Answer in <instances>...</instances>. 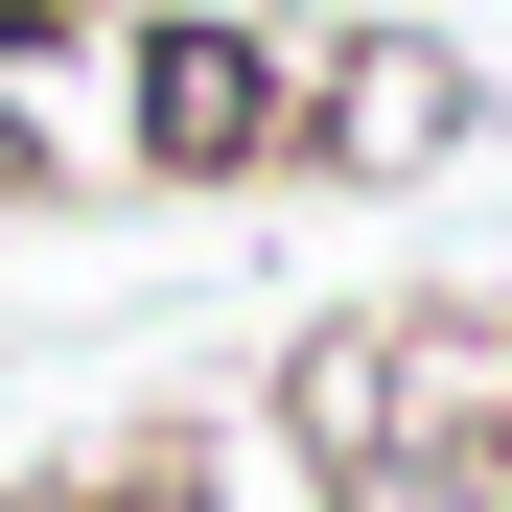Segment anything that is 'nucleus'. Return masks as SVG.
Segmentation results:
<instances>
[{
  "mask_svg": "<svg viewBox=\"0 0 512 512\" xmlns=\"http://www.w3.org/2000/svg\"><path fill=\"white\" fill-rule=\"evenodd\" d=\"M94 512H233V489H210V443H187V419H163V443H117V466H94Z\"/></svg>",
  "mask_w": 512,
  "mask_h": 512,
  "instance_id": "nucleus-5",
  "label": "nucleus"
},
{
  "mask_svg": "<svg viewBox=\"0 0 512 512\" xmlns=\"http://www.w3.org/2000/svg\"><path fill=\"white\" fill-rule=\"evenodd\" d=\"M0 512H94V466H24V489H0Z\"/></svg>",
  "mask_w": 512,
  "mask_h": 512,
  "instance_id": "nucleus-7",
  "label": "nucleus"
},
{
  "mask_svg": "<svg viewBox=\"0 0 512 512\" xmlns=\"http://www.w3.org/2000/svg\"><path fill=\"white\" fill-rule=\"evenodd\" d=\"M326 512H512V489H466V466H373V489H326Z\"/></svg>",
  "mask_w": 512,
  "mask_h": 512,
  "instance_id": "nucleus-6",
  "label": "nucleus"
},
{
  "mask_svg": "<svg viewBox=\"0 0 512 512\" xmlns=\"http://www.w3.org/2000/svg\"><path fill=\"white\" fill-rule=\"evenodd\" d=\"M280 140L326 187H443L489 140V47L466 24H280Z\"/></svg>",
  "mask_w": 512,
  "mask_h": 512,
  "instance_id": "nucleus-3",
  "label": "nucleus"
},
{
  "mask_svg": "<svg viewBox=\"0 0 512 512\" xmlns=\"http://www.w3.org/2000/svg\"><path fill=\"white\" fill-rule=\"evenodd\" d=\"M256 443H303V489H373V466H466L512 489V303H350L256 373Z\"/></svg>",
  "mask_w": 512,
  "mask_h": 512,
  "instance_id": "nucleus-1",
  "label": "nucleus"
},
{
  "mask_svg": "<svg viewBox=\"0 0 512 512\" xmlns=\"http://www.w3.org/2000/svg\"><path fill=\"white\" fill-rule=\"evenodd\" d=\"M47 70H117V0H0V187H94V117H47Z\"/></svg>",
  "mask_w": 512,
  "mask_h": 512,
  "instance_id": "nucleus-4",
  "label": "nucleus"
},
{
  "mask_svg": "<svg viewBox=\"0 0 512 512\" xmlns=\"http://www.w3.org/2000/svg\"><path fill=\"white\" fill-rule=\"evenodd\" d=\"M94 140L140 187H280V24H233V0H140L117 70H94Z\"/></svg>",
  "mask_w": 512,
  "mask_h": 512,
  "instance_id": "nucleus-2",
  "label": "nucleus"
}]
</instances>
